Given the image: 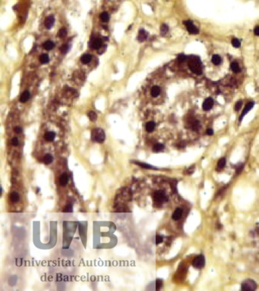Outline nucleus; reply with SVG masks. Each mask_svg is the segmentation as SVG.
Wrapping results in <instances>:
<instances>
[{"label":"nucleus","mask_w":259,"mask_h":291,"mask_svg":"<svg viewBox=\"0 0 259 291\" xmlns=\"http://www.w3.org/2000/svg\"><path fill=\"white\" fill-rule=\"evenodd\" d=\"M188 65L190 70L197 75L203 73V65L200 58L195 55H190L187 57Z\"/></svg>","instance_id":"1"},{"label":"nucleus","mask_w":259,"mask_h":291,"mask_svg":"<svg viewBox=\"0 0 259 291\" xmlns=\"http://www.w3.org/2000/svg\"><path fill=\"white\" fill-rule=\"evenodd\" d=\"M105 132L103 130L100 128H96L94 130H92L91 133V140L94 142L102 143L105 140Z\"/></svg>","instance_id":"2"},{"label":"nucleus","mask_w":259,"mask_h":291,"mask_svg":"<svg viewBox=\"0 0 259 291\" xmlns=\"http://www.w3.org/2000/svg\"><path fill=\"white\" fill-rule=\"evenodd\" d=\"M154 202L157 204H163V203H167L168 200V197L166 195V193L162 190H157L154 193L153 196Z\"/></svg>","instance_id":"3"},{"label":"nucleus","mask_w":259,"mask_h":291,"mask_svg":"<svg viewBox=\"0 0 259 291\" xmlns=\"http://www.w3.org/2000/svg\"><path fill=\"white\" fill-rule=\"evenodd\" d=\"M258 285L255 281L252 279H248L242 283L241 290H255L257 289Z\"/></svg>","instance_id":"4"},{"label":"nucleus","mask_w":259,"mask_h":291,"mask_svg":"<svg viewBox=\"0 0 259 291\" xmlns=\"http://www.w3.org/2000/svg\"><path fill=\"white\" fill-rule=\"evenodd\" d=\"M192 266L194 267L196 269H201L205 265V259H204V256L203 255H200V256H197L196 258H195L193 261H192Z\"/></svg>","instance_id":"5"},{"label":"nucleus","mask_w":259,"mask_h":291,"mask_svg":"<svg viewBox=\"0 0 259 291\" xmlns=\"http://www.w3.org/2000/svg\"><path fill=\"white\" fill-rule=\"evenodd\" d=\"M185 26L186 27V29H187L188 32L190 34H198L199 33V30L197 27H195L193 22L192 21H189V20H187V21H185L183 22Z\"/></svg>","instance_id":"6"},{"label":"nucleus","mask_w":259,"mask_h":291,"mask_svg":"<svg viewBox=\"0 0 259 291\" xmlns=\"http://www.w3.org/2000/svg\"><path fill=\"white\" fill-rule=\"evenodd\" d=\"M213 105H214L213 99L211 98V97H208V98L205 99L204 102H203L202 109L203 110L205 111H210V110L212 109Z\"/></svg>","instance_id":"7"},{"label":"nucleus","mask_w":259,"mask_h":291,"mask_svg":"<svg viewBox=\"0 0 259 291\" xmlns=\"http://www.w3.org/2000/svg\"><path fill=\"white\" fill-rule=\"evenodd\" d=\"M102 46V41L99 38L92 39L91 42L89 43V46L93 49H99Z\"/></svg>","instance_id":"8"},{"label":"nucleus","mask_w":259,"mask_h":291,"mask_svg":"<svg viewBox=\"0 0 259 291\" xmlns=\"http://www.w3.org/2000/svg\"><path fill=\"white\" fill-rule=\"evenodd\" d=\"M254 105H255V103H254V102H250V103H249L246 105H245V107L244 109H243V111H242V114H241L240 117H239V122H241V121L243 119V117H245V115H246V114H248L249 111H251V109H252Z\"/></svg>","instance_id":"9"},{"label":"nucleus","mask_w":259,"mask_h":291,"mask_svg":"<svg viewBox=\"0 0 259 291\" xmlns=\"http://www.w3.org/2000/svg\"><path fill=\"white\" fill-rule=\"evenodd\" d=\"M182 214H183V211H182L181 208H176L175 211H174V212L173 213L172 218L174 221H179L182 218Z\"/></svg>","instance_id":"10"},{"label":"nucleus","mask_w":259,"mask_h":291,"mask_svg":"<svg viewBox=\"0 0 259 291\" xmlns=\"http://www.w3.org/2000/svg\"><path fill=\"white\" fill-rule=\"evenodd\" d=\"M68 180H69V176L66 172H65L63 174H62V175L59 178V184L61 186H65L68 182Z\"/></svg>","instance_id":"11"},{"label":"nucleus","mask_w":259,"mask_h":291,"mask_svg":"<svg viewBox=\"0 0 259 291\" xmlns=\"http://www.w3.org/2000/svg\"><path fill=\"white\" fill-rule=\"evenodd\" d=\"M54 21H55V18H54L53 15H49V16H48V17L46 18L44 23L46 28H47V29H50L51 27L53 26Z\"/></svg>","instance_id":"12"},{"label":"nucleus","mask_w":259,"mask_h":291,"mask_svg":"<svg viewBox=\"0 0 259 291\" xmlns=\"http://www.w3.org/2000/svg\"><path fill=\"white\" fill-rule=\"evenodd\" d=\"M148 38V33L144 29H140L138 34V40L140 42H144Z\"/></svg>","instance_id":"13"},{"label":"nucleus","mask_w":259,"mask_h":291,"mask_svg":"<svg viewBox=\"0 0 259 291\" xmlns=\"http://www.w3.org/2000/svg\"><path fill=\"white\" fill-rule=\"evenodd\" d=\"M56 137V134L53 131H48L46 132L44 135V138L46 141L48 142H52Z\"/></svg>","instance_id":"14"},{"label":"nucleus","mask_w":259,"mask_h":291,"mask_svg":"<svg viewBox=\"0 0 259 291\" xmlns=\"http://www.w3.org/2000/svg\"><path fill=\"white\" fill-rule=\"evenodd\" d=\"M155 128H156V124H155L154 122H149L146 124L145 129L149 133L153 132L154 130V129H155Z\"/></svg>","instance_id":"15"},{"label":"nucleus","mask_w":259,"mask_h":291,"mask_svg":"<svg viewBox=\"0 0 259 291\" xmlns=\"http://www.w3.org/2000/svg\"><path fill=\"white\" fill-rule=\"evenodd\" d=\"M30 97H31V95H30L29 91H24V92L21 94V97H20V101L21 103H26L29 100Z\"/></svg>","instance_id":"16"},{"label":"nucleus","mask_w":259,"mask_h":291,"mask_svg":"<svg viewBox=\"0 0 259 291\" xmlns=\"http://www.w3.org/2000/svg\"><path fill=\"white\" fill-rule=\"evenodd\" d=\"M91 60V55L88 53H85L82 55V56L81 57V61L83 64H88Z\"/></svg>","instance_id":"17"},{"label":"nucleus","mask_w":259,"mask_h":291,"mask_svg":"<svg viewBox=\"0 0 259 291\" xmlns=\"http://www.w3.org/2000/svg\"><path fill=\"white\" fill-rule=\"evenodd\" d=\"M211 61L214 65H220L222 62V59L219 55H214L211 59Z\"/></svg>","instance_id":"18"},{"label":"nucleus","mask_w":259,"mask_h":291,"mask_svg":"<svg viewBox=\"0 0 259 291\" xmlns=\"http://www.w3.org/2000/svg\"><path fill=\"white\" fill-rule=\"evenodd\" d=\"M230 68H231V70L233 71L234 73H239L241 71L239 65L236 61H233V62L232 63L231 65H230Z\"/></svg>","instance_id":"19"},{"label":"nucleus","mask_w":259,"mask_h":291,"mask_svg":"<svg viewBox=\"0 0 259 291\" xmlns=\"http://www.w3.org/2000/svg\"><path fill=\"white\" fill-rule=\"evenodd\" d=\"M9 199L12 203H17L20 199V196L17 192H12L9 196Z\"/></svg>","instance_id":"20"},{"label":"nucleus","mask_w":259,"mask_h":291,"mask_svg":"<svg viewBox=\"0 0 259 291\" xmlns=\"http://www.w3.org/2000/svg\"><path fill=\"white\" fill-rule=\"evenodd\" d=\"M43 162H44L46 165H49V164H50L53 162V157L52 156V155H50V154H46V155L43 156Z\"/></svg>","instance_id":"21"},{"label":"nucleus","mask_w":259,"mask_h":291,"mask_svg":"<svg viewBox=\"0 0 259 291\" xmlns=\"http://www.w3.org/2000/svg\"><path fill=\"white\" fill-rule=\"evenodd\" d=\"M226 164V161L225 158H221L217 162V170L220 171L223 169L225 167Z\"/></svg>","instance_id":"22"},{"label":"nucleus","mask_w":259,"mask_h":291,"mask_svg":"<svg viewBox=\"0 0 259 291\" xmlns=\"http://www.w3.org/2000/svg\"><path fill=\"white\" fill-rule=\"evenodd\" d=\"M160 93V88L159 86H154L153 88L151 89V94L153 97H158Z\"/></svg>","instance_id":"23"},{"label":"nucleus","mask_w":259,"mask_h":291,"mask_svg":"<svg viewBox=\"0 0 259 291\" xmlns=\"http://www.w3.org/2000/svg\"><path fill=\"white\" fill-rule=\"evenodd\" d=\"M191 128L195 131L198 130V129L200 128V123L198 120H192V122H191Z\"/></svg>","instance_id":"24"},{"label":"nucleus","mask_w":259,"mask_h":291,"mask_svg":"<svg viewBox=\"0 0 259 291\" xmlns=\"http://www.w3.org/2000/svg\"><path fill=\"white\" fill-rule=\"evenodd\" d=\"M163 149H164V145L162 143H156L153 147V150L154 153H159L160 151L163 150Z\"/></svg>","instance_id":"25"},{"label":"nucleus","mask_w":259,"mask_h":291,"mask_svg":"<svg viewBox=\"0 0 259 291\" xmlns=\"http://www.w3.org/2000/svg\"><path fill=\"white\" fill-rule=\"evenodd\" d=\"M43 47L46 50H51L54 47V43L53 41H51V40H47V41H46L44 43Z\"/></svg>","instance_id":"26"},{"label":"nucleus","mask_w":259,"mask_h":291,"mask_svg":"<svg viewBox=\"0 0 259 291\" xmlns=\"http://www.w3.org/2000/svg\"><path fill=\"white\" fill-rule=\"evenodd\" d=\"M135 163L136 164V165H138L141 166V167H142V168H147V169H157V168H155V167H154V166L150 165L149 164L144 163V162H137V161H135Z\"/></svg>","instance_id":"27"},{"label":"nucleus","mask_w":259,"mask_h":291,"mask_svg":"<svg viewBox=\"0 0 259 291\" xmlns=\"http://www.w3.org/2000/svg\"><path fill=\"white\" fill-rule=\"evenodd\" d=\"M40 62L42 63L43 65H46V64L49 63V58L48 55L46 54L41 55L40 57Z\"/></svg>","instance_id":"28"},{"label":"nucleus","mask_w":259,"mask_h":291,"mask_svg":"<svg viewBox=\"0 0 259 291\" xmlns=\"http://www.w3.org/2000/svg\"><path fill=\"white\" fill-rule=\"evenodd\" d=\"M100 20H101L103 22H107V21L110 20V15H109V14H108L107 12L104 11V12L100 14Z\"/></svg>","instance_id":"29"},{"label":"nucleus","mask_w":259,"mask_h":291,"mask_svg":"<svg viewBox=\"0 0 259 291\" xmlns=\"http://www.w3.org/2000/svg\"><path fill=\"white\" fill-rule=\"evenodd\" d=\"M169 30V27L166 24H163L161 27H160V34L162 36H164L167 34V33Z\"/></svg>","instance_id":"30"},{"label":"nucleus","mask_w":259,"mask_h":291,"mask_svg":"<svg viewBox=\"0 0 259 291\" xmlns=\"http://www.w3.org/2000/svg\"><path fill=\"white\" fill-rule=\"evenodd\" d=\"M232 45H233V46L235 47V48H239L241 46V43L238 39L234 38V39H233V40H232Z\"/></svg>","instance_id":"31"},{"label":"nucleus","mask_w":259,"mask_h":291,"mask_svg":"<svg viewBox=\"0 0 259 291\" xmlns=\"http://www.w3.org/2000/svg\"><path fill=\"white\" fill-rule=\"evenodd\" d=\"M67 34H68L67 30L65 29V28H62V29L59 30V32H58V36H59V37L63 38L65 37V36L67 35Z\"/></svg>","instance_id":"32"},{"label":"nucleus","mask_w":259,"mask_h":291,"mask_svg":"<svg viewBox=\"0 0 259 291\" xmlns=\"http://www.w3.org/2000/svg\"><path fill=\"white\" fill-rule=\"evenodd\" d=\"M187 60V56L184 54H179L177 57V61H179V63H182L185 61Z\"/></svg>","instance_id":"33"},{"label":"nucleus","mask_w":259,"mask_h":291,"mask_svg":"<svg viewBox=\"0 0 259 291\" xmlns=\"http://www.w3.org/2000/svg\"><path fill=\"white\" fill-rule=\"evenodd\" d=\"M88 117L91 121H92V122H94V121H96V120H97V114L95 113L94 111H90V112L88 113Z\"/></svg>","instance_id":"34"},{"label":"nucleus","mask_w":259,"mask_h":291,"mask_svg":"<svg viewBox=\"0 0 259 291\" xmlns=\"http://www.w3.org/2000/svg\"><path fill=\"white\" fill-rule=\"evenodd\" d=\"M163 240V238L162 236H160V235L158 234H157L156 236H155V244H156V245H158V244H160V243H162Z\"/></svg>","instance_id":"35"},{"label":"nucleus","mask_w":259,"mask_h":291,"mask_svg":"<svg viewBox=\"0 0 259 291\" xmlns=\"http://www.w3.org/2000/svg\"><path fill=\"white\" fill-rule=\"evenodd\" d=\"M72 212V206L71 204H68L65 206V208L63 209V212H65V213H70V212Z\"/></svg>","instance_id":"36"},{"label":"nucleus","mask_w":259,"mask_h":291,"mask_svg":"<svg viewBox=\"0 0 259 291\" xmlns=\"http://www.w3.org/2000/svg\"><path fill=\"white\" fill-rule=\"evenodd\" d=\"M68 50H69V46H68V45H63V46L60 48V51H61L63 54H65L66 53H68Z\"/></svg>","instance_id":"37"},{"label":"nucleus","mask_w":259,"mask_h":291,"mask_svg":"<svg viewBox=\"0 0 259 291\" xmlns=\"http://www.w3.org/2000/svg\"><path fill=\"white\" fill-rule=\"evenodd\" d=\"M155 284H156V290H160V288H161V287H162L163 281H161L160 279H157L156 281V282H155Z\"/></svg>","instance_id":"38"},{"label":"nucleus","mask_w":259,"mask_h":291,"mask_svg":"<svg viewBox=\"0 0 259 291\" xmlns=\"http://www.w3.org/2000/svg\"><path fill=\"white\" fill-rule=\"evenodd\" d=\"M242 100L238 101V102L236 103V105H235V111H239V109H240L241 107H242Z\"/></svg>","instance_id":"39"},{"label":"nucleus","mask_w":259,"mask_h":291,"mask_svg":"<svg viewBox=\"0 0 259 291\" xmlns=\"http://www.w3.org/2000/svg\"><path fill=\"white\" fill-rule=\"evenodd\" d=\"M243 168H244V165H243V164H239V166L237 167V168H236V174H237V175L240 174L241 172H242Z\"/></svg>","instance_id":"40"},{"label":"nucleus","mask_w":259,"mask_h":291,"mask_svg":"<svg viewBox=\"0 0 259 291\" xmlns=\"http://www.w3.org/2000/svg\"><path fill=\"white\" fill-rule=\"evenodd\" d=\"M12 143L13 146H15V147H18L19 144L18 139L16 138V137H14V138H12Z\"/></svg>","instance_id":"41"},{"label":"nucleus","mask_w":259,"mask_h":291,"mask_svg":"<svg viewBox=\"0 0 259 291\" xmlns=\"http://www.w3.org/2000/svg\"><path fill=\"white\" fill-rule=\"evenodd\" d=\"M14 130H15V132L16 133V134H21L23 130H22V128H21V127L18 126V127H15V129H14Z\"/></svg>","instance_id":"42"},{"label":"nucleus","mask_w":259,"mask_h":291,"mask_svg":"<svg viewBox=\"0 0 259 291\" xmlns=\"http://www.w3.org/2000/svg\"><path fill=\"white\" fill-rule=\"evenodd\" d=\"M206 134H207V135H208V136H213L214 135L213 129H211V128H208V129L206 130Z\"/></svg>","instance_id":"43"},{"label":"nucleus","mask_w":259,"mask_h":291,"mask_svg":"<svg viewBox=\"0 0 259 291\" xmlns=\"http://www.w3.org/2000/svg\"><path fill=\"white\" fill-rule=\"evenodd\" d=\"M254 33L256 36H259V26L255 27V30H254Z\"/></svg>","instance_id":"44"}]
</instances>
